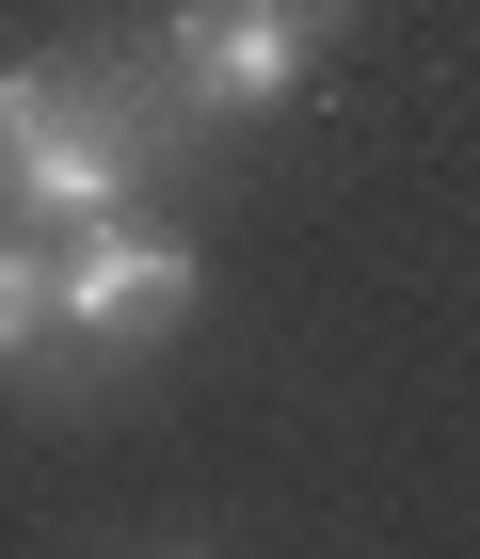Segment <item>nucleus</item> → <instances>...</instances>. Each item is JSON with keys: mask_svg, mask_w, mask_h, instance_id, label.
Segmentation results:
<instances>
[{"mask_svg": "<svg viewBox=\"0 0 480 559\" xmlns=\"http://www.w3.org/2000/svg\"><path fill=\"white\" fill-rule=\"evenodd\" d=\"M192 304H209L192 224L113 209V224H65V240H48V336H81V352H144V336H176Z\"/></svg>", "mask_w": 480, "mask_h": 559, "instance_id": "1", "label": "nucleus"}, {"mask_svg": "<svg viewBox=\"0 0 480 559\" xmlns=\"http://www.w3.org/2000/svg\"><path fill=\"white\" fill-rule=\"evenodd\" d=\"M161 81H176V112H289L305 96V16L289 0H176Z\"/></svg>", "mask_w": 480, "mask_h": 559, "instance_id": "2", "label": "nucleus"}, {"mask_svg": "<svg viewBox=\"0 0 480 559\" xmlns=\"http://www.w3.org/2000/svg\"><path fill=\"white\" fill-rule=\"evenodd\" d=\"M81 96H96V64H65V48H16V64H0V160H16V144H48Z\"/></svg>", "mask_w": 480, "mask_h": 559, "instance_id": "3", "label": "nucleus"}, {"mask_svg": "<svg viewBox=\"0 0 480 559\" xmlns=\"http://www.w3.org/2000/svg\"><path fill=\"white\" fill-rule=\"evenodd\" d=\"M33 352H48V240L0 224V368H33Z\"/></svg>", "mask_w": 480, "mask_h": 559, "instance_id": "4", "label": "nucleus"}, {"mask_svg": "<svg viewBox=\"0 0 480 559\" xmlns=\"http://www.w3.org/2000/svg\"><path fill=\"white\" fill-rule=\"evenodd\" d=\"M289 16H352V0H289Z\"/></svg>", "mask_w": 480, "mask_h": 559, "instance_id": "5", "label": "nucleus"}]
</instances>
